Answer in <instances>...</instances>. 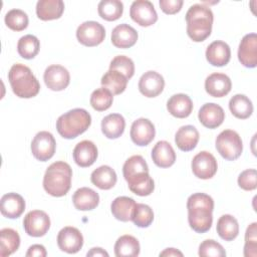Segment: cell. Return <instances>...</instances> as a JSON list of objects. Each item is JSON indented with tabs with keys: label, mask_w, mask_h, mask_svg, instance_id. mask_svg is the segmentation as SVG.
Listing matches in <instances>:
<instances>
[{
	"label": "cell",
	"mask_w": 257,
	"mask_h": 257,
	"mask_svg": "<svg viewBox=\"0 0 257 257\" xmlns=\"http://www.w3.org/2000/svg\"><path fill=\"white\" fill-rule=\"evenodd\" d=\"M188 222L197 233H205L210 230L213 223L214 201L212 197L204 193H195L187 200Z\"/></svg>",
	"instance_id": "obj_1"
},
{
	"label": "cell",
	"mask_w": 257,
	"mask_h": 257,
	"mask_svg": "<svg viewBox=\"0 0 257 257\" xmlns=\"http://www.w3.org/2000/svg\"><path fill=\"white\" fill-rule=\"evenodd\" d=\"M214 15L212 10L203 4H194L186 13L187 34L195 42H202L212 31Z\"/></svg>",
	"instance_id": "obj_2"
},
{
	"label": "cell",
	"mask_w": 257,
	"mask_h": 257,
	"mask_svg": "<svg viewBox=\"0 0 257 257\" xmlns=\"http://www.w3.org/2000/svg\"><path fill=\"white\" fill-rule=\"evenodd\" d=\"M72 170L70 166L62 161L52 163L43 177V188L53 197L66 195L71 187Z\"/></svg>",
	"instance_id": "obj_3"
},
{
	"label": "cell",
	"mask_w": 257,
	"mask_h": 257,
	"mask_svg": "<svg viewBox=\"0 0 257 257\" xmlns=\"http://www.w3.org/2000/svg\"><path fill=\"white\" fill-rule=\"evenodd\" d=\"M8 80L16 96L31 98L38 94L40 84L31 69L21 63L13 64L8 72Z\"/></svg>",
	"instance_id": "obj_4"
},
{
	"label": "cell",
	"mask_w": 257,
	"mask_h": 257,
	"mask_svg": "<svg viewBox=\"0 0 257 257\" xmlns=\"http://www.w3.org/2000/svg\"><path fill=\"white\" fill-rule=\"evenodd\" d=\"M91 123L89 112L83 108H73L61 114L56 120L58 134L67 140L75 139L83 134Z\"/></svg>",
	"instance_id": "obj_5"
},
{
	"label": "cell",
	"mask_w": 257,
	"mask_h": 257,
	"mask_svg": "<svg viewBox=\"0 0 257 257\" xmlns=\"http://www.w3.org/2000/svg\"><path fill=\"white\" fill-rule=\"evenodd\" d=\"M216 149L225 160L234 161L242 154V140L235 131L225 130L216 139Z\"/></svg>",
	"instance_id": "obj_6"
},
{
	"label": "cell",
	"mask_w": 257,
	"mask_h": 257,
	"mask_svg": "<svg viewBox=\"0 0 257 257\" xmlns=\"http://www.w3.org/2000/svg\"><path fill=\"white\" fill-rule=\"evenodd\" d=\"M56 142L52 134L46 131L39 132L35 135L31 143V152L34 158L40 162L50 160L55 153Z\"/></svg>",
	"instance_id": "obj_7"
},
{
	"label": "cell",
	"mask_w": 257,
	"mask_h": 257,
	"mask_svg": "<svg viewBox=\"0 0 257 257\" xmlns=\"http://www.w3.org/2000/svg\"><path fill=\"white\" fill-rule=\"evenodd\" d=\"M76 37L84 46H96L104 40L105 29L96 21H85L77 27Z\"/></svg>",
	"instance_id": "obj_8"
},
{
	"label": "cell",
	"mask_w": 257,
	"mask_h": 257,
	"mask_svg": "<svg viewBox=\"0 0 257 257\" xmlns=\"http://www.w3.org/2000/svg\"><path fill=\"white\" fill-rule=\"evenodd\" d=\"M23 228L29 236H44L50 228L49 216L41 210L30 211L24 217Z\"/></svg>",
	"instance_id": "obj_9"
},
{
	"label": "cell",
	"mask_w": 257,
	"mask_h": 257,
	"mask_svg": "<svg viewBox=\"0 0 257 257\" xmlns=\"http://www.w3.org/2000/svg\"><path fill=\"white\" fill-rule=\"evenodd\" d=\"M131 18L140 26L148 27L155 24L158 20V14L152 2L148 0L134 1L130 9Z\"/></svg>",
	"instance_id": "obj_10"
},
{
	"label": "cell",
	"mask_w": 257,
	"mask_h": 257,
	"mask_svg": "<svg viewBox=\"0 0 257 257\" xmlns=\"http://www.w3.org/2000/svg\"><path fill=\"white\" fill-rule=\"evenodd\" d=\"M191 166H192L193 174L197 178L203 179V180H208L214 177L218 169V165L215 157L207 151L198 153L193 158Z\"/></svg>",
	"instance_id": "obj_11"
},
{
	"label": "cell",
	"mask_w": 257,
	"mask_h": 257,
	"mask_svg": "<svg viewBox=\"0 0 257 257\" xmlns=\"http://www.w3.org/2000/svg\"><path fill=\"white\" fill-rule=\"evenodd\" d=\"M57 245L63 252L68 254L77 253L82 248L83 236L75 227H64L57 235Z\"/></svg>",
	"instance_id": "obj_12"
},
{
	"label": "cell",
	"mask_w": 257,
	"mask_h": 257,
	"mask_svg": "<svg viewBox=\"0 0 257 257\" xmlns=\"http://www.w3.org/2000/svg\"><path fill=\"white\" fill-rule=\"evenodd\" d=\"M43 79L49 89L60 91L68 86L70 75L65 67L58 64H52L45 69Z\"/></svg>",
	"instance_id": "obj_13"
},
{
	"label": "cell",
	"mask_w": 257,
	"mask_h": 257,
	"mask_svg": "<svg viewBox=\"0 0 257 257\" xmlns=\"http://www.w3.org/2000/svg\"><path fill=\"white\" fill-rule=\"evenodd\" d=\"M130 135L134 144L140 147H145L154 140L156 128L150 119L141 117L133 122Z\"/></svg>",
	"instance_id": "obj_14"
},
{
	"label": "cell",
	"mask_w": 257,
	"mask_h": 257,
	"mask_svg": "<svg viewBox=\"0 0 257 257\" xmlns=\"http://www.w3.org/2000/svg\"><path fill=\"white\" fill-rule=\"evenodd\" d=\"M238 59L245 67L254 68L257 65V35L256 33L246 34L238 48Z\"/></svg>",
	"instance_id": "obj_15"
},
{
	"label": "cell",
	"mask_w": 257,
	"mask_h": 257,
	"mask_svg": "<svg viewBox=\"0 0 257 257\" xmlns=\"http://www.w3.org/2000/svg\"><path fill=\"white\" fill-rule=\"evenodd\" d=\"M164 77L154 70L145 72L139 80V90L147 97L158 96L164 90Z\"/></svg>",
	"instance_id": "obj_16"
},
{
	"label": "cell",
	"mask_w": 257,
	"mask_h": 257,
	"mask_svg": "<svg viewBox=\"0 0 257 257\" xmlns=\"http://www.w3.org/2000/svg\"><path fill=\"white\" fill-rule=\"evenodd\" d=\"M200 122L208 128L220 126L225 119L224 109L217 103L208 102L201 106L198 112Z\"/></svg>",
	"instance_id": "obj_17"
},
{
	"label": "cell",
	"mask_w": 257,
	"mask_h": 257,
	"mask_svg": "<svg viewBox=\"0 0 257 257\" xmlns=\"http://www.w3.org/2000/svg\"><path fill=\"white\" fill-rule=\"evenodd\" d=\"M231 87V79L224 73H212L205 80V89L207 93L213 97H223L227 95L230 92Z\"/></svg>",
	"instance_id": "obj_18"
},
{
	"label": "cell",
	"mask_w": 257,
	"mask_h": 257,
	"mask_svg": "<svg viewBox=\"0 0 257 257\" xmlns=\"http://www.w3.org/2000/svg\"><path fill=\"white\" fill-rule=\"evenodd\" d=\"M97 148L91 141H81L73 149V160L81 168H87L93 165L97 158Z\"/></svg>",
	"instance_id": "obj_19"
},
{
	"label": "cell",
	"mask_w": 257,
	"mask_h": 257,
	"mask_svg": "<svg viewBox=\"0 0 257 257\" xmlns=\"http://www.w3.org/2000/svg\"><path fill=\"white\" fill-rule=\"evenodd\" d=\"M25 210V201L17 193H8L2 196L0 201L1 214L9 219H16L22 215Z\"/></svg>",
	"instance_id": "obj_20"
},
{
	"label": "cell",
	"mask_w": 257,
	"mask_h": 257,
	"mask_svg": "<svg viewBox=\"0 0 257 257\" xmlns=\"http://www.w3.org/2000/svg\"><path fill=\"white\" fill-rule=\"evenodd\" d=\"M231 58L229 45L221 40L212 42L206 49V59L213 66H224Z\"/></svg>",
	"instance_id": "obj_21"
},
{
	"label": "cell",
	"mask_w": 257,
	"mask_h": 257,
	"mask_svg": "<svg viewBox=\"0 0 257 257\" xmlns=\"http://www.w3.org/2000/svg\"><path fill=\"white\" fill-rule=\"evenodd\" d=\"M138 40L137 30L128 24L122 23L115 26L111 32V43L117 48H130Z\"/></svg>",
	"instance_id": "obj_22"
},
{
	"label": "cell",
	"mask_w": 257,
	"mask_h": 257,
	"mask_svg": "<svg viewBox=\"0 0 257 257\" xmlns=\"http://www.w3.org/2000/svg\"><path fill=\"white\" fill-rule=\"evenodd\" d=\"M167 109L178 118L188 117L193 110V101L187 94L177 93L172 95L167 101Z\"/></svg>",
	"instance_id": "obj_23"
},
{
	"label": "cell",
	"mask_w": 257,
	"mask_h": 257,
	"mask_svg": "<svg viewBox=\"0 0 257 257\" xmlns=\"http://www.w3.org/2000/svg\"><path fill=\"white\" fill-rule=\"evenodd\" d=\"M152 159L156 166L160 168H169L175 164L176 153L167 141L158 142L152 150Z\"/></svg>",
	"instance_id": "obj_24"
},
{
	"label": "cell",
	"mask_w": 257,
	"mask_h": 257,
	"mask_svg": "<svg viewBox=\"0 0 257 257\" xmlns=\"http://www.w3.org/2000/svg\"><path fill=\"white\" fill-rule=\"evenodd\" d=\"M72 203L77 210H93L99 203V196L94 190L87 187H82L74 192L72 196Z\"/></svg>",
	"instance_id": "obj_25"
},
{
	"label": "cell",
	"mask_w": 257,
	"mask_h": 257,
	"mask_svg": "<svg viewBox=\"0 0 257 257\" xmlns=\"http://www.w3.org/2000/svg\"><path fill=\"white\" fill-rule=\"evenodd\" d=\"M199 132L193 125L181 126L175 136V143L177 147L183 152H190L194 150L199 142Z\"/></svg>",
	"instance_id": "obj_26"
},
{
	"label": "cell",
	"mask_w": 257,
	"mask_h": 257,
	"mask_svg": "<svg viewBox=\"0 0 257 257\" xmlns=\"http://www.w3.org/2000/svg\"><path fill=\"white\" fill-rule=\"evenodd\" d=\"M63 11L64 3L61 0H39L36 4L37 17L43 21L58 19Z\"/></svg>",
	"instance_id": "obj_27"
},
{
	"label": "cell",
	"mask_w": 257,
	"mask_h": 257,
	"mask_svg": "<svg viewBox=\"0 0 257 257\" xmlns=\"http://www.w3.org/2000/svg\"><path fill=\"white\" fill-rule=\"evenodd\" d=\"M127 182L128 189L138 196H149L155 189L154 180L149 175V172L137 174L125 180Z\"/></svg>",
	"instance_id": "obj_28"
},
{
	"label": "cell",
	"mask_w": 257,
	"mask_h": 257,
	"mask_svg": "<svg viewBox=\"0 0 257 257\" xmlns=\"http://www.w3.org/2000/svg\"><path fill=\"white\" fill-rule=\"evenodd\" d=\"M136 201L130 197L121 196L115 198L111 205H110V211L113 215V217L121 222H127L132 221L133 213L136 208Z\"/></svg>",
	"instance_id": "obj_29"
},
{
	"label": "cell",
	"mask_w": 257,
	"mask_h": 257,
	"mask_svg": "<svg viewBox=\"0 0 257 257\" xmlns=\"http://www.w3.org/2000/svg\"><path fill=\"white\" fill-rule=\"evenodd\" d=\"M125 127V120L119 113H110L101 120V132L107 139L119 138Z\"/></svg>",
	"instance_id": "obj_30"
},
{
	"label": "cell",
	"mask_w": 257,
	"mask_h": 257,
	"mask_svg": "<svg viewBox=\"0 0 257 257\" xmlns=\"http://www.w3.org/2000/svg\"><path fill=\"white\" fill-rule=\"evenodd\" d=\"M116 174L109 166H100L90 176L91 183L100 190H109L116 183Z\"/></svg>",
	"instance_id": "obj_31"
},
{
	"label": "cell",
	"mask_w": 257,
	"mask_h": 257,
	"mask_svg": "<svg viewBox=\"0 0 257 257\" xmlns=\"http://www.w3.org/2000/svg\"><path fill=\"white\" fill-rule=\"evenodd\" d=\"M128 79L120 72L109 69L101 77L102 87L108 89L112 94H120L126 88Z\"/></svg>",
	"instance_id": "obj_32"
},
{
	"label": "cell",
	"mask_w": 257,
	"mask_h": 257,
	"mask_svg": "<svg viewBox=\"0 0 257 257\" xmlns=\"http://www.w3.org/2000/svg\"><path fill=\"white\" fill-rule=\"evenodd\" d=\"M140 243L132 235L120 236L114 244V254L117 257H136L140 254Z\"/></svg>",
	"instance_id": "obj_33"
},
{
	"label": "cell",
	"mask_w": 257,
	"mask_h": 257,
	"mask_svg": "<svg viewBox=\"0 0 257 257\" xmlns=\"http://www.w3.org/2000/svg\"><path fill=\"white\" fill-rule=\"evenodd\" d=\"M216 229L218 235L225 241H232L239 234L238 221L229 214H225L219 218Z\"/></svg>",
	"instance_id": "obj_34"
},
{
	"label": "cell",
	"mask_w": 257,
	"mask_h": 257,
	"mask_svg": "<svg viewBox=\"0 0 257 257\" xmlns=\"http://www.w3.org/2000/svg\"><path fill=\"white\" fill-rule=\"evenodd\" d=\"M20 245L19 234L11 229L4 228L0 231V256L5 257L13 254Z\"/></svg>",
	"instance_id": "obj_35"
},
{
	"label": "cell",
	"mask_w": 257,
	"mask_h": 257,
	"mask_svg": "<svg viewBox=\"0 0 257 257\" xmlns=\"http://www.w3.org/2000/svg\"><path fill=\"white\" fill-rule=\"evenodd\" d=\"M229 108L232 114L240 119L248 118L253 112L252 101L244 94H235L229 101Z\"/></svg>",
	"instance_id": "obj_36"
},
{
	"label": "cell",
	"mask_w": 257,
	"mask_h": 257,
	"mask_svg": "<svg viewBox=\"0 0 257 257\" xmlns=\"http://www.w3.org/2000/svg\"><path fill=\"white\" fill-rule=\"evenodd\" d=\"M98 15L106 21H114L120 18L123 12V4L119 0H102L97 6Z\"/></svg>",
	"instance_id": "obj_37"
},
{
	"label": "cell",
	"mask_w": 257,
	"mask_h": 257,
	"mask_svg": "<svg viewBox=\"0 0 257 257\" xmlns=\"http://www.w3.org/2000/svg\"><path fill=\"white\" fill-rule=\"evenodd\" d=\"M40 49V42L34 35L27 34L22 36L17 43V51L22 58L32 59L34 58Z\"/></svg>",
	"instance_id": "obj_38"
},
{
	"label": "cell",
	"mask_w": 257,
	"mask_h": 257,
	"mask_svg": "<svg viewBox=\"0 0 257 257\" xmlns=\"http://www.w3.org/2000/svg\"><path fill=\"white\" fill-rule=\"evenodd\" d=\"M113 100V94L104 87H99L92 91L90 95V105L97 111H103L108 109Z\"/></svg>",
	"instance_id": "obj_39"
},
{
	"label": "cell",
	"mask_w": 257,
	"mask_h": 257,
	"mask_svg": "<svg viewBox=\"0 0 257 257\" xmlns=\"http://www.w3.org/2000/svg\"><path fill=\"white\" fill-rule=\"evenodd\" d=\"M144 172H149V167L145 159L140 155H135L128 158L122 167V174L124 180Z\"/></svg>",
	"instance_id": "obj_40"
},
{
	"label": "cell",
	"mask_w": 257,
	"mask_h": 257,
	"mask_svg": "<svg viewBox=\"0 0 257 257\" xmlns=\"http://www.w3.org/2000/svg\"><path fill=\"white\" fill-rule=\"evenodd\" d=\"M153 220L154 212L150 206L142 203L136 205L132 217V221L136 226L140 228H147L153 223Z\"/></svg>",
	"instance_id": "obj_41"
},
{
	"label": "cell",
	"mask_w": 257,
	"mask_h": 257,
	"mask_svg": "<svg viewBox=\"0 0 257 257\" xmlns=\"http://www.w3.org/2000/svg\"><path fill=\"white\" fill-rule=\"evenodd\" d=\"M5 24L14 31H22L28 26V16L20 9H11L5 15Z\"/></svg>",
	"instance_id": "obj_42"
},
{
	"label": "cell",
	"mask_w": 257,
	"mask_h": 257,
	"mask_svg": "<svg viewBox=\"0 0 257 257\" xmlns=\"http://www.w3.org/2000/svg\"><path fill=\"white\" fill-rule=\"evenodd\" d=\"M109 69L116 70L122 73L127 79H130L134 76L135 64L130 57L124 55H117L110 61Z\"/></svg>",
	"instance_id": "obj_43"
},
{
	"label": "cell",
	"mask_w": 257,
	"mask_h": 257,
	"mask_svg": "<svg viewBox=\"0 0 257 257\" xmlns=\"http://www.w3.org/2000/svg\"><path fill=\"white\" fill-rule=\"evenodd\" d=\"M245 257L257 256V223L253 222L247 227L245 233V245H244Z\"/></svg>",
	"instance_id": "obj_44"
},
{
	"label": "cell",
	"mask_w": 257,
	"mask_h": 257,
	"mask_svg": "<svg viewBox=\"0 0 257 257\" xmlns=\"http://www.w3.org/2000/svg\"><path fill=\"white\" fill-rule=\"evenodd\" d=\"M198 254L201 257H224L226 256V251L217 241L207 239L200 244Z\"/></svg>",
	"instance_id": "obj_45"
},
{
	"label": "cell",
	"mask_w": 257,
	"mask_h": 257,
	"mask_svg": "<svg viewBox=\"0 0 257 257\" xmlns=\"http://www.w3.org/2000/svg\"><path fill=\"white\" fill-rule=\"evenodd\" d=\"M238 185L245 191H253L257 188V172L255 169L243 171L238 177Z\"/></svg>",
	"instance_id": "obj_46"
},
{
	"label": "cell",
	"mask_w": 257,
	"mask_h": 257,
	"mask_svg": "<svg viewBox=\"0 0 257 257\" xmlns=\"http://www.w3.org/2000/svg\"><path fill=\"white\" fill-rule=\"evenodd\" d=\"M183 3V0H160L159 2L162 11L166 14L178 13L182 8Z\"/></svg>",
	"instance_id": "obj_47"
},
{
	"label": "cell",
	"mask_w": 257,
	"mask_h": 257,
	"mask_svg": "<svg viewBox=\"0 0 257 257\" xmlns=\"http://www.w3.org/2000/svg\"><path fill=\"white\" fill-rule=\"evenodd\" d=\"M25 255L26 257H45L47 255V252L43 245L34 244L28 248Z\"/></svg>",
	"instance_id": "obj_48"
},
{
	"label": "cell",
	"mask_w": 257,
	"mask_h": 257,
	"mask_svg": "<svg viewBox=\"0 0 257 257\" xmlns=\"http://www.w3.org/2000/svg\"><path fill=\"white\" fill-rule=\"evenodd\" d=\"M87 257L88 256H108V253L106 251H104L102 248H99V247H94V248H91L87 253H86Z\"/></svg>",
	"instance_id": "obj_49"
},
{
	"label": "cell",
	"mask_w": 257,
	"mask_h": 257,
	"mask_svg": "<svg viewBox=\"0 0 257 257\" xmlns=\"http://www.w3.org/2000/svg\"><path fill=\"white\" fill-rule=\"evenodd\" d=\"M160 256H180L182 257L183 256V253L175 248H167L165 249L163 252L160 253Z\"/></svg>",
	"instance_id": "obj_50"
}]
</instances>
